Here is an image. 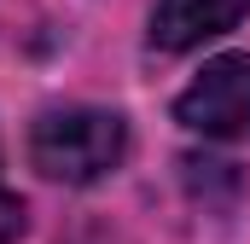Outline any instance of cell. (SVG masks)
I'll use <instances>...</instances> for the list:
<instances>
[{
	"label": "cell",
	"mask_w": 250,
	"mask_h": 244,
	"mask_svg": "<svg viewBox=\"0 0 250 244\" xmlns=\"http://www.w3.org/2000/svg\"><path fill=\"white\" fill-rule=\"evenodd\" d=\"M128 157V122L105 105H59L29 128V163L64 186H93Z\"/></svg>",
	"instance_id": "cell-1"
},
{
	"label": "cell",
	"mask_w": 250,
	"mask_h": 244,
	"mask_svg": "<svg viewBox=\"0 0 250 244\" xmlns=\"http://www.w3.org/2000/svg\"><path fill=\"white\" fill-rule=\"evenodd\" d=\"M175 122L204 140H250V53L204 64L175 99Z\"/></svg>",
	"instance_id": "cell-2"
},
{
	"label": "cell",
	"mask_w": 250,
	"mask_h": 244,
	"mask_svg": "<svg viewBox=\"0 0 250 244\" xmlns=\"http://www.w3.org/2000/svg\"><path fill=\"white\" fill-rule=\"evenodd\" d=\"M18 233H23V203L0 192V244H12Z\"/></svg>",
	"instance_id": "cell-4"
},
{
	"label": "cell",
	"mask_w": 250,
	"mask_h": 244,
	"mask_svg": "<svg viewBox=\"0 0 250 244\" xmlns=\"http://www.w3.org/2000/svg\"><path fill=\"white\" fill-rule=\"evenodd\" d=\"M250 18V0H157L151 6V47L157 53H192Z\"/></svg>",
	"instance_id": "cell-3"
}]
</instances>
